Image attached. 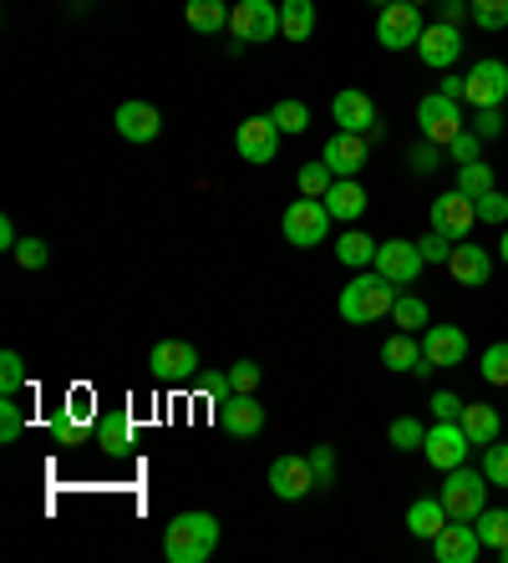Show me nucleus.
<instances>
[{"instance_id":"f257e3e1","label":"nucleus","mask_w":508,"mask_h":563,"mask_svg":"<svg viewBox=\"0 0 508 563\" xmlns=\"http://www.w3.org/2000/svg\"><path fill=\"white\" fill-rule=\"evenodd\" d=\"M391 305H397V285L387 275H376V269H356V279L341 289L335 310H341L346 325H372V320H387Z\"/></svg>"},{"instance_id":"f03ea898","label":"nucleus","mask_w":508,"mask_h":563,"mask_svg":"<svg viewBox=\"0 0 508 563\" xmlns=\"http://www.w3.org/2000/svg\"><path fill=\"white\" fill-rule=\"evenodd\" d=\"M219 549V518L214 512H178L174 523L163 528V553L168 563H203Z\"/></svg>"},{"instance_id":"7ed1b4c3","label":"nucleus","mask_w":508,"mask_h":563,"mask_svg":"<svg viewBox=\"0 0 508 563\" xmlns=\"http://www.w3.org/2000/svg\"><path fill=\"white\" fill-rule=\"evenodd\" d=\"M442 508H448V518L453 523H473L483 508H488V477H483V467L473 472L468 462L453 472H442V487H438Z\"/></svg>"},{"instance_id":"20e7f679","label":"nucleus","mask_w":508,"mask_h":563,"mask_svg":"<svg viewBox=\"0 0 508 563\" xmlns=\"http://www.w3.org/2000/svg\"><path fill=\"white\" fill-rule=\"evenodd\" d=\"M280 229H285V244H295V250H316V244H325V234H331V209H325L321 198H295L290 209L280 213Z\"/></svg>"},{"instance_id":"39448f33","label":"nucleus","mask_w":508,"mask_h":563,"mask_svg":"<svg viewBox=\"0 0 508 563\" xmlns=\"http://www.w3.org/2000/svg\"><path fill=\"white\" fill-rule=\"evenodd\" d=\"M417 36H422V5L412 0H391L376 11V41L387 52H417Z\"/></svg>"},{"instance_id":"423d86ee","label":"nucleus","mask_w":508,"mask_h":563,"mask_svg":"<svg viewBox=\"0 0 508 563\" xmlns=\"http://www.w3.org/2000/svg\"><path fill=\"white\" fill-rule=\"evenodd\" d=\"M417 128H422V137H428V143L448 147L457 132L468 128V122H463V102H453V97H442V92L422 97V102H417Z\"/></svg>"},{"instance_id":"0eeeda50","label":"nucleus","mask_w":508,"mask_h":563,"mask_svg":"<svg viewBox=\"0 0 508 563\" xmlns=\"http://www.w3.org/2000/svg\"><path fill=\"white\" fill-rule=\"evenodd\" d=\"M468 432H463V421H432L428 427V442H422V457H428L432 472H453L468 462Z\"/></svg>"},{"instance_id":"6e6552de","label":"nucleus","mask_w":508,"mask_h":563,"mask_svg":"<svg viewBox=\"0 0 508 563\" xmlns=\"http://www.w3.org/2000/svg\"><path fill=\"white\" fill-rule=\"evenodd\" d=\"M376 275H387L391 285H417V275L428 269L422 250H417V239H387V244H376Z\"/></svg>"},{"instance_id":"1a4fd4ad","label":"nucleus","mask_w":508,"mask_h":563,"mask_svg":"<svg viewBox=\"0 0 508 563\" xmlns=\"http://www.w3.org/2000/svg\"><path fill=\"white\" fill-rule=\"evenodd\" d=\"M280 137H285V132L275 128V118H269V112H259V118H244L240 122V132H234V153H240L244 163H275Z\"/></svg>"},{"instance_id":"9d476101","label":"nucleus","mask_w":508,"mask_h":563,"mask_svg":"<svg viewBox=\"0 0 508 563\" xmlns=\"http://www.w3.org/2000/svg\"><path fill=\"white\" fill-rule=\"evenodd\" d=\"M432 229L438 234H448L457 244V239L473 234V223H478V203H473L468 194H457V188H448V194H438V203H432Z\"/></svg>"},{"instance_id":"9b49d317","label":"nucleus","mask_w":508,"mask_h":563,"mask_svg":"<svg viewBox=\"0 0 508 563\" xmlns=\"http://www.w3.org/2000/svg\"><path fill=\"white\" fill-rule=\"evenodd\" d=\"M229 31L240 41H275L280 36V5L275 0H240L229 15Z\"/></svg>"},{"instance_id":"f8f14e48","label":"nucleus","mask_w":508,"mask_h":563,"mask_svg":"<svg viewBox=\"0 0 508 563\" xmlns=\"http://www.w3.org/2000/svg\"><path fill=\"white\" fill-rule=\"evenodd\" d=\"M463 102L478 112V107H504L508 102V66L498 62V56H483V62H473L468 71V97Z\"/></svg>"},{"instance_id":"ddd939ff","label":"nucleus","mask_w":508,"mask_h":563,"mask_svg":"<svg viewBox=\"0 0 508 563\" xmlns=\"http://www.w3.org/2000/svg\"><path fill=\"white\" fill-rule=\"evenodd\" d=\"M417 56H422V66H432V71H448V66L463 56V26H448V21L422 26V36H417Z\"/></svg>"},{"instance_id":"4468645a","label":"nucleus","mask_w":508,"mask_h":563,"mask_svg":"<svg viewBox=\"0 0 508 563\" xmlns=\"http://www.w3.org/2000/svg\"><path fill=\"white\" fill-rule=\"evenodd\" d=\"M422 355H428V366H438V371L463 366V361H468V330L463 325H428L422 330Z\"/></svg>"},{"instance_id":"2eb2a0df","label":"nucleus","mask_w":508,"mask_h":563,"mask_svg":"<svg viewBox=\"0 0 508 563\" xmlns=\"http://www.w3.org/2000/svg\"><path fill=\"white\" fill-rule=\"evenodd\" d=\"M269 493H275L280 503H300L306 493H316L310 457H275L269 462Z\"/></svg>"},{"instance_id":"dca6fc26","label":"nucleus","mask_w":508,"mask_h":563,"mask_svg":"<svg viewBox=\"0 0 508 563\" xmlns=\"http://www.w3.org/2000/svg\"><path fill=\"white\" fill-rule=\"evenodd\" d=\"M366 153H372V137H366V132H341V128H335V137L321 147V157L331 163L335 178H356V173L366 168Z\"/></svg>"},{"instance_id":"f3484780","label":"nucleus","mask_w":508,"mask_h":563,"mask_svg":"<svg viewBox=\"0 0 508 563\" xmlns=\"http://www.w3.org/2000/svg\"><path fill=\"white\" fill-rule=\"evenodd\" d=\"M147 366L158 380H194L199 376V351L188 341H158L153 355H147Z\"/></svg>"},{"instance_id":"a211bd4d","label":"nucleus","mask_w":508,"mask_h":563,"mask_svg":"<svg viewBox=\"0 0 508 563\" xmlns=\"http://www.w3.org/2000/svg\"><path fill=\"white\" fill-rule=\"evenodd\" d=\"M219 427H224L229 437H259L265 432V407L254 401V396H244V391H234V396H224L219 401Z\"/></svg>"},{"instance_id":"6ab92c4d","label":"nucleus","mask_w":508,"mask_h":563,"mask_svg":"<svg viewBox=\"0 0 508 563\" xmlns=\"http://www.w3.org/2000/svg\"><path fill=\"white\" fill-rule=\"evenodd\" d=\"M478 553H483V538L473 523H453L448 518V528L432 538V559L438 563H478Z\"/></svg>"},{"instance_id":"aec40b11","label":"nucleus","mask_w":508,"mask_h":563,"mask_svg":"<svg viewBox=\"0 0 508 563\" xmlns=\"http://www.w3.org/2000/svg\"><path fill=\"white\" fill-rule=\"evenodd\" d=\"M112 128H118V137L122 143H153L163 132V118H158V107L153 102H122L118 112H112Z\"/></svg>"},{"instance_id":"412c9836","label":"nucleus","mask_w":508,"mask_h":563,"mask_svg":"<svg viewBox=\"0 0 508 563\" xmlns=\"http://www.w3.org/2000/svg\"><path fill=\"white\" fill-rule=\"evenodd\" d=\"M448 269H453V279L463 289H478L488 285V275H494V254L483 250V244H468V239H457L453 244V260H448Z\"/></svg>"},{"instance_id":"4be33fe9","label":"nucleus","mask_w":508,"mask_h":563,"mask_svg":"<svg viewBox=\"0 0 508 563\" xmlns=\"http://www.w3.org/2000/svg\"><path fill=\"white\" fill-rule=\"evenodd\" d=\"M331 118H335L341 132H372L376 128V102L362 92V87H346V92H335Z\"/></svg>"},{"instance_id":"5701e85b","label":"nucleus","mask_w":508,"mask_h":563,"mask_svg":"<svg viewBox=\"0 0 508 563\" xmlns=\"http://www.w3.org/2000/svg\"><path fill=\"white\" fill-rule=\"evenodd\" d=\"M325 209H331V219H341V223H356L366 213V188L356 184V178H335L331 184V194L321 198Z\"/></svg>"},{"instance_id":"b1692460","label":"nucleus","mask_w":508,"mask_h":563,"mask_svg":"<svg viewBox=\"0 0 508 563\" xmlns=\"http://www.w3.org/2000/svg\"><path fill=\"white\" fill-rule=\"evenodd\" d=\"M463 432H468V442L473 446H488V442H498V432H504V417H498L488 401H463Z\"/></svg>"},{"instance_id":"393cba45","label":"nucleus","mask_w":508,"mask_h":563,"mask_svg":"<svg viewBox=\"0 0 508 563\" xmlns=\"http://www.w3.org/2000/svg\"><path fill=\"white\" fill-rule=\"evenodd\" d=\"M335 260L346 264V269H372V264H376V239L362 234V229L351 223L346 234L335 239Z\"/></svg>"},{"instance_id":"a878e982","label":"nucleus","mask_w":508,"mask_h":563,"mask_svg":"<svg viewBox=\"0 0 508 563\" xmlns=\"http://www.w3.org/2000/svg\"><path fill=\"white\" fill-rule=\"evenodd\" d=\"M280 36L285 41L316 36V0H280Z\"/></svg>"},{"instance_id":"bb28decb","label":"nucleus","mask_w":508,"mask_h":563,"mask_svg":"<svg viewBox=\"0 0 508 563\" xmlns=\"http://www.w3.org/2000/svg\"><path fill=\"white\" fill-rule=\"evenodd\" d=\"M407 528H412V538H438L442 528H448V508H442V498H417L412 508H407Z\"/></svg>"},{"instance_id":"cd10ccee","label":"nucleus","mask_w":508,"mask_h":563,"mask_svg":"<svg viewBox=\"0 0 508 563\" xmlns=\"http://www.w3.org/2000/svg\"><path fill=\"white\" fill-rule=\"evenodd\" d=\"M382 366L387 371H417L422 366V341H417L412 330H397V335L382 345Z\"/></svg>"},{"instance_id":"c85d7f7f","label":"nucleus","mask_w":508,"mask_h":563,"mask_svg":"<svg viewBox=\"0 0 508 563\" xmlns=\"http://www.w3.org/2000/svg\"><path fill=\"white\" fill-rule=\"evenodd\" d=\"M184 15H188V26L203 31V36H219V31H229V5H224V0H188Z\"/></svg>"},{"instance_id":"c756f323","label":"nucleus","mask_w":508,"mask_h":563,"mask_svg":"<svg viewBox=\"0 0 508 563\" xmlns=\"http://www.w3.org/2000/svg\"><path fill=\"white\" fill-rule=\"evenodd\" d=\"M133 446V421L122 417H102L97 421V452H128Z\"/></svg>"},{"instance_id":"7c9ffc66","label":"nucleus","mask_w":508,"mask_h":563,"mask_svg":"<svg viewBox=\"0 0 508 563\" xmlns=\"http://www.w3.org/2000/svg\"><path fill=\"white\" fill-rule=\"evenodd\" d=\"M391 320H397V330H428L432 325V310L428 300H417V295H397V305H391Z\"/></svg>"},{"instance_id":"2f4dec72","label":"nucleus","mask_w":508,"mask_h":563,"mask_svg":"<svg viewBox=\"0 0 508 563\" xmlns=\"http://www.w3.org/2000/svg\"><path fill=\"white\" fill-rule=\"evenodd\" d=\"M473 528H478V538H483V549H504L508 543V512L504 508H483L478 518H473Z\"/></svg>"},{"instance_id":"473e14b6","label":"nucleus","mask_w":508,"mask_h":563,"mask_svg":"<svg viewBox=\"0 0 508 563\" xmlns=\"http://www.w3.org/2000/svg\"><path fill=\"white\" fill-rule=\"evenodd\" d=\"M488 188H498V184H494V168H488L483 157H478V163H463V168H457V194H468L473 203H478Z\"/></svg>"},{"instance_id":"72a5a7b5","label":"nucleus","mask_w":508,"mask_h":563,"mask_svg":"<svg viewBox=\"0 0 508 563\" xmlns=\"http://www.w3.org/2000/svg\"><path fill=\"white\" fill-rule=\"evenodd\" d=\"M387 442L397 446V452H422V442H428V427L417 417H397L387 427Z\"/></svg>"},{"instance_id":"f704fd0d","label":"nucleus","mask_w":508,"mask_h":563,"mask_svg":"<svg viewBox=\"0 0 508 563\" xmlns=\"http://www.w3.org/2000/svg\"><path fill=\"white\" fill-rule=\"evenodd\" d=\"M295 184H300V194L306 198H325L331 194V184H335V173H331V163L321 157V163H306V168L295 173Z\"/></svg>"},{"instance_id":"c9c22d12","label":"nucleus","mask_w":508,"mask_h":563,"mask_svg":"<svg viewBox=\"0 0 508 563\" xmlns=\"http://www.w3.org/2000/svg\"><path fill=\"white\" fill-rule=\"evenodd\" d=\"M478 376L488 380V386H508V341H494L478 355Z\"/></svg>"},{"instance_id":"e433bc0d","label":"nucleus","mask_w":508,"mask_h":563,"mask_svg":"<svg viewBox=\"0 0 508 563\" xmlns=\"http://www.w3.org/2000/svg\"><path fill=\"white\" fill-rule=\"evenodd\" d=\"M269 118H275V128L285 132V137H300V132L310 128V107L306 102H275V112H269Z\"/></svg>"},{"instance_id":"4c0bfd02","label":"nucleus","mask_w":508,"mask_h":563,"mask_svg":"<svg viewBox=\"0 0 508 563\" xmlns=\"http://www.w3.org/2000/svg\"><path fill=\"white\" fill-rule=\"evenodd\" d=\"M478 31H508V0H468Z\"/></svg>"},{"instance_id":"58836bf2","label":"nucleus","mask_w":508,"mask_h":563,"mask_svg":"<svg viewBox=\"0 0 508 563\" xmlns=\"http://www.w3.org/2000/svg\"><path fill=\"white\" fill-rule=\"evenodd\" d=\"M483 477H488V483L494 487H508V446H498V442H488L483 446Z\"/></svg>"},{"instance_id":"ea45409f","label":"nucleus","mask_w":508,"mask_h":563,"mask_svg":"<svg viewBox=\"0 0 508 563\" xmlns=\"http://www.w3.org/2000/svg\"><path fill=\"white\" fill-rule=\"evenodd\" d=\"M21 386H26V361L15 351H5L0 355V396H15Z\"/></svg>"},{"instance_id":"a19ab883","label":"nucleus","mask_w":508,"mask_h":563,"mask_svg":"<svg viewBox=\"0 0 508 563\" xmlns=\"http://www.w3.org/2000/svg\"><path fill=\"white\" fill-rule=\"evenodd\" d=\"M448 157H453L457 168H463V163H478V157H483V137L473 128H463L453 143H448Z\"/></svg>"},{"instance_id":"79ce46f5","label":"nucleus","mask_w":508,"mask_h":563,"mask_svg":"<svg viewBox=\"0 0 508 563\" xmlns=\"http://www.w3.org/2000/svg\"><path fill=\"white\" fill-rule=\"evenodd\" d=\"M508 118H504V107H478V118H473V132H478L483 143H494V137H504Z\"/></svg>"},{"instance_id":"37998d69","label":"nucleus","mask_w":508,"mask_h":563,"mask_svg":"<svg viewBox=\"0 0 508 563\" xmlns=\"http://www.w3.org/2000/svg\"><path fill=\"white\" fill-rule=\"evenodd\" d=\"M417 250H422V260H428V264H448V260H453V239L438 234V229H428V234L417 239Z\"/></svg>"},{"instance_id":"c03bdc74","label":"nucleus","mask_w":508,"mask_h":563,"mask_svg":"<svg viewBox=\"0 0 508 563\" xmlns=\"http://www.w3.org/2000/svg\"><path fill=\"white\" fill-rule=\"evenodd\" d=\"M52 442L56 446H81V442H87V427H81V417H71V411H67V417H56L52 421Z\"/></svg>"},{"instance_id":"a18cd8bd","label":"nucleus","mask_w":508,"mask_h":563,"mask_svg":"<svg viewBox=\"0 0 508 563\" xmlns=\"http://www.w3.org/2000/svg\"><path fill=\"white\" fill-rule=\"evenodd\" d=\"M478 223H498V229H504V223H508V194L488 188V194L478 198Z\"/></svg>"},{"instance_id":"49530a36","label":"nucleus","mask_w":508,"mask_h":563,"mask_svg":"<svg viewBox=\"0 0 508 563\" xmlns=\"http://www.w3.org/2000/svg\"><path fill=\"white\" fill-rule=\"evenodd\" d=\"M46 260H52L46 239H21V244H15V264H21V269H46Z\"/></svg>"},{"instance_id":"de8ad7c7","label":"nucleus","mask_w":508,"mask_h":563,"mask_svg":"<svg viewBox=\"0 0 508 563\" xmlns=\"http://www.w3.org/2000/svg\"><path fill=\"white\" fill-rule=\"evenodd\" d=\"M21 427H26V417H21V407H15V396H0V442H15Z\"/></svg>"},{"instance_id":"09e8293b","label":"nucleus","mask_w":508,"mask_h":563,"mask_svg":"<svg viewBox=\"0 0 508 563\" xmlns=\"http://www.w3.org/2000/svg\"><path fill=\"white\" fill-rule=\"evenodd\" d=\"M259 376H265V371H259V361H234V366H229V380H234V391H244V396H254Z\"/></svg>"},{"instance_id":"8fccbe9b","label":"nucleus","mask_w":508,"mask_h":563,"mask_svg":"<svg viewBox=\"0 0 508 563\" xmlns=\"http://www.w3.org/2000/svg\"><path fill=\"white\" fill-rule=\"evenodd\" d=\"M442 153H448V147H438V143H428V137H422V143L412 147V173H422V178H428V173H438Z\"/></svg>"},{"instance_id":"3c124183","label":"nucleus","mask_w":508,"mask_h":563,"mask_svg":"<svg viewBox=\"0 0 508 563\" xmlns=\"http://www.w3.org/2000/svg\"><path fill=\"white\" fill-rule=\"evenodd\" d=\"M199 386H203V396H209L214 407L224 401V396H234V380H229V371H203Z\"/></svg>"},{"instance_id":"603ef678","label":"nucleus","mask_w":508,"mask_h":563,"mask_svg":"<svg viewBox=\"0 0 508 563\" xmlns=\"http://www.w3.org/2000/svg\"><path fill=\"white\" fill-rule=\"evenodd\" d=\"M310 472H316V487L335 483V452L331 446H316V452H310Z\"/></svg>"},{"instance_id":"864d4df0","label":"nucleus","mask_w":508,"mask_h":563,"mask_svg":"<svg viewBox=\"0 0 508 563\" xmlns=\"http://www.w3.org/2000/svg\"><path fill=\"white\" fill-rule=\"evenodd\" d=\"M428 407H432V417H438V421H457V417H463V396L438 391V396L428 401Z\"/></svg>"},{"instance_id":"5fc2aeb1","label":"nucleus","mask_w":508,"mask_h":563,"mask_svg":"<svg viewBox=\"0 0 508 563\" xmlns=\"http://www.w3.org/2000/svg\"><path fill=\"white\" fill-rule=\"evenodd\" d=\"M438 92H442V97H453V102H463V97H468V77H457L453 66H448V71L438 77Z\"/></svg>"},{"instance_id":"6e6d98bb","label":"nucleus","mask_w":508,"mask_h":563,"mask_svg":"<svg viewBox=\"0 0 508 563\" xmlns=\"http://www.w3.org/2000/svg\"><path fill=\"white\" fill-rule=\"evenodd\" d=\"M468 15V0H438V21H448V26H463Z\"/></svg>"},{"instance_id":"4d7b16f0","label":"nucleus","mask_w":508,"mask_h":563,"mask_svg":"<svg viewBox=\"0 0 508 563\" xmlns=\"http://www.w3.org/2000/svg\"><path fill=\"white\" fill-rule=\"evenodd\" d=\"M15 244H21V234H15V223H11V219H0V250L15 254Z\"/></svg>"},{"instance_id":"13d9d810","label":"nucleus","mask_w":508,"mask_h":563,"mask_svg":"<svg viewBox=\"0 0 508 563\" xmlns=\"http://www.w3.org/2000/svg\"><path fill=\"white\" fill-rule=\"evenodd\" d=\"M498 260L508 264V223H504V239H498Z\"/></svg>"},{"instance_id":"bf43d9fd","label":"nucleus","mask_w":508,"mask_h":563,"mask_svg":"<svg viewBox=\"0 0 508 563\" xmlns=\"http://www.w3.org/2000/svg\"><path fill=\"white\" fill-rule=\"evenodd\" d=\"M412 5H438V0H412Z\"/></svg>"},{"instance_id":"052dcab7","label":"nucleus","mask_w":508,"mask_h":563,"mask_svg":"<svg viewBox=\"0 0 508 563\" xmlns=\"http://www.w3.org/2000/svg\"><path fill=\"white\" fill-rule=\"evenodd\" d=\"M372 5H391V0H372Z\"/></svg>"}]
</instances>
